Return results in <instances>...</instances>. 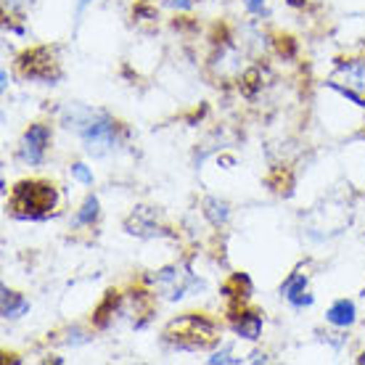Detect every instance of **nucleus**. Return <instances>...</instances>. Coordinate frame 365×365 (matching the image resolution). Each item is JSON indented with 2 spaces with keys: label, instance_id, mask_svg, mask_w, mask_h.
<instances>
[{
  "label": "nucleus",
  "instance_id": "obj_8",
  "mask_svg": "<svg viewBox=\"0 0 365 365\" xmlns=\"http://www.w3.org/2000/svg\"><path fill=\"white\" fill-rule=\"evenodd\" d=\"M236 323H233V329L241 339H249V341H255L259 339L262 334V315H257V312H249V310H241L233 315Z\"/></svg>",
  "mask_w": 365,
  "mask_h": 365
},
{
  "label": "nucleus",
  "instance_id": "obj_11",
  "mask_svg": "<svg viewBox=\"0 0 365 365\" xmlns=\"http://www.w3.org/2000/svg\"><path fill=\"white\" fill-rule=\"evenodd\" d=\"M96 220H98V199H96V196H88L85 204L80 207V212H77L74 222H77V225H93Z\"/></svg>",
  "mask_w": 365,
  "mask_h": 365
},
{
  "label": "nucleus",
  "instance_id": "obj_10",
  "mask_svg": "<svg viewBox=\"0 0 365 365\" xmlns=\"http://www.w3.org/2000/svg\"><path fill=\"white\" fill-rule=\"evenodd\" d=\"M249 292H252V283H249V278L244 273H236L228 283H225V294H228L236 304H241V299H247Z\"/></svg>",
  "mask_w": 365,
  "mask_h": 365
},
{
  "label": "nucleus",
  "instance_id": "obj_16",
  "mask_svg": "<svg viewBox=\"0 0 365 365\" xmlns=\"http://www.w3.org/2000/svg\"><path fill=\"white\" fill-rule=\"evenodd\" d=\"M247 9L252 14H265V0H247Z\"/></svg>",
  "mask_w": 365,
  "mask_h": 365
},
{
  "label": "nucleus",
  "instance_id": "obj_4",
  "mask_svg": "<svg viewBox=\"0 0 365 365\" xmlns=\"http://www.w3.org/2000/svg\"><path fill=\"white\" fill-rule=\"evenodd\" d=\"M21 74L29 77V80H56L58 77V61H56V53L51 48H35V51H27L21 56Z\"/></svg>",
  "mask_w": 365,
  "mask_h": 365
},
{
  "label": "nucleus",
  "instance_id": "obj_14",
  "mask_svg": "<svg viewBox=\"0 0 365 365\" xmlns=\"http://www.w3.org/2000/svg\"><path fill=\"white\" fill-rule=\"evenodd\" d=\"M72 178L74 180H80L83 185H93V173L85 165H80V162L72 165Z\"/></svg>",
  "mask_w": 365,
  "mask_h": 365
},
{
  "label": "nucleus",
  "instance_id": "obj_2",
  "mask_svg": "<svg viewBox=\"0 0 365 365\" xmlns=\"http://www.w3.org/2000/svg\"><path fill=\"white\" fill-rule=\"evenodd\" d=\"M165 339L180 349H207L217 341V329L204 315H182L173 320L165 331Z\"/></svg>",
  "mask_w": 365,
  "mask_h": 365
},
{
  "label": "nucleus",
  "instance_id": "obj_9",
  "mask_svg": "<svg viewBox=\"0 0 365 365\" xmlns=\"http://www.w3.org/2000/svg\"><path fill=\"white\" fill-rule=\"evenodd\" d=\"M0 310H3V318H21V315L29 310V302L24 299L21 294L11 292V289H3V302H0Z\"/></svg>",
  "mask_w": 365,
  "mask_h": 365
},
{
  "label": "nucleus",
  "instance_id": "obj_7",
  "mask_svg": "<svg viewBox=\"0 0 365 365\" xmlns=\"http://www.w3.org/2000/svg\"><path fill=\"white\" fill-rule=\"evenodd\" d=\"M326 320H329L331 326H336V329H349V326L357 320L355 302H349V299L334 302V304L329 307V312H326Z\"/></svg>",
  "mask_w": 365,
  "mask_h": 365
},
{
  "label": "nucleus",
  "instance_id": "obj_6",
  "mask_svg": "<svg viewBox=\"0 0 365 365\" xmlns=\"http://www.w3.org/2000/svg\"><path fill=\"white\" fill-rule=\"evenodd\" d=\"M281 294L292 302L294 307H310L312 294H307V275L304 273H292L281 286Z\"/></svg>",
  "mask_w": 365,
  "mask_h": 365
},
{
  "label": "nucleus",
  "instance_id": "obj_13",
  "mask_svg": "<svg viewBox=\"0 0 365 365\" xmlns=\"http://www.w3.org/2000/svg\"><path fill=\"white\" fill-rule=\"evenodd\" d=\"M204 212L212 220V225H220V222H225V217H228V207L220 204V201H207V210Z\"/></svg>",
  "mask_w": 365,
  "mask_h": 365
},
{
  "label": "nucleus",
  "instance_id": "obj_12",
  "mask_svg": "<svg viewBox=\"0 0 365 365\" xmlns=\"http://www.w3.org/2000/svg\"><path fill=\"white\" fill-rule=\"evenodd\" d=\"M117 292H109L106 294V299H103V304H101L98 310H96V326H106L109 323V315L114 312V307H117Z\"/></svg>",
  "mask_w": 365,
  "mask_h": 365
},
{
  "label": "nucleus",
  "instance_id": "obj_1",
  "mask_svg": "<svg viewBox=\"0 0 365 365\" xmlns=\"http://www.w3.org/2000/svg\"><path fill=\"white\" fill-rule=\"evenodd\" d=\"M58 193L51 182L43 180H24L19 182L14 193H11L9 207L16 217H29V220H43L53 212Z\"/></svg>",
  "mask_w": 365,
  "mask_h": 365
},
{
  "label": "nucleus",
  "instance_id": "obj_3",
  "mask_svg": "<svg viewBox=\"0 0 365 365\" xmlns=\"http://www.w3.org/2000/svg\"><path fill=\"white\" fill-rule=\"evenodd\" d=\"M329 85L357 106H365V58H349L334 69Z\"/></svg>",
  "mask_w": 365,
  "mask_h": 365
},
{
  "label": "nucleus",
  "instance_id": "obj_5",
  "mask_svg": "<svg viewBox=\"0 0 365 365\" xmlns=\"http://www.w3.org/2000/svg\"><path fill=\"white\" fill-rule=\"evenodd\" d=\"M48 143H51V128L48 125H29V130L24 133L21 138V148H19V154L21 159L27 162V165H40L43 159H46V151H48Z\"/></svg>",
  "mask_w": 365,
  "mask_h": 365
},
{
  "label": "nucleus",
  "instance_id": "obj_15",
  "mask_svg": "<svg viewBox=\"0 0 365 365\" xmlns=\"http://www.w3.org/2000/svg\"><path fill=\"white\" fill-rule=\"evenodd\" d=\"M207 363H241V360H238V357H233V352H230V349H222V352H217V355H212L210 360H207Z\"/></svg>",
  "mask_w": 365,
  "mask_h": 365
},
{
  "label": "nucleus",
  "instance_id": "obj_17",
  "mask_svg": "<svg viewBox=\"0 0 365 365\" xmlns=\"http://www.w3.org/2000/svg\"><path fill=\"white\" fill-rule=\"evenodd\" d=\"M170 3H173L175 9H188L191 6V0H170Z\"/></svg>",
  "mask_w": 365,
  "mask_h": 365
}]
</instances>
